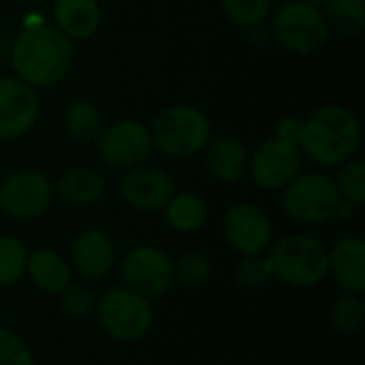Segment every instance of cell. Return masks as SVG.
Instances as JSON below:
<instances>
[{
	"label": "cell",
	"mask_w": 365,
	"mask_h": 365,
	"mask_svg": "<svg viewBox=\"0 0 365 365\" xmlns=\"http://www.w3.org/2000/svg\"><path fill=\"white\" fill-rule=\"evenodd\" d=\"M299 133H302V122H297L295 118H284V120H280V124H278V139H284V141L297 145Z\"/></svg>",
	"instance_id": "obj_32"
},
{
	"label": "cell",
	"mask_w": 365,
	"mask_h": 365,
	"mask_svg": "<svg viewBox=\"0 0 365 365\" xmlns=\"http://www.w3.org/2000/svg\"><path fill=\"white\" fill-rule=\"evenodd\" d=\"M0 365H32V355L24 340L6 329H0Z\"/></svg>",
	"instance_id": "obj_31"
},
{
	"label": "cell",
	"mask_w": 365,
	"mask_h": 365,
	"mask_svg": "<svg viewBox=\"0 0 365 365\" xmlns=\"http://www.w3.org/2000/svg\"><path fill=\"white\" fill-rule=\"evenodd\" d=\"M96 306V295L86 284H68L62 291V308L73 319H86Z\"/></svg>",
	"instance_id": "obj_30"
},
{
	"label": "cell",
	"mask_w": 365,
	"mask_h": 365,
	"mask_svg": "<svg viewBox=\"0 0 365 365\" xmlns=\"http://www.w3.org/2000/svg\"><path fill=\"white\" fill-rule=\"evenodd\" d=\"M71 259L75 272L86 280L105 278L115 263V246L103 229H86L73 242Z\"/></svg>",
	"instance_id": "obj_15"
},
{
	"label": "cell",
	"mask_w": 365,
	"mask_h": 365,
	"mask_svg": "<svg viewBox=\"0 0 365 365\" xmlns=\"http://www.w3.org/2000/svg\"><path fill=\"white\" fill-rule=\"evenodd\" d=\"M38 118V98L19 77H0V139H17Z\"/></svg>",
	"instance_id": "obj_13"
},
{
	"label": "cell",
	"mask_w": 365,
	"mask_h": 365,
	"mask_svg": "<svg viewBox=\"0 0 365 365\" xmlns=\"http://www.w3.org/2000/svg\"><path fill=\"white\" fill-rule=\"evenodd\" d=\"M103 160L122 171H130L143 165L152 154V135L137 120H118L103 128L96 139Z\"/></svg>",
	"instance_id": "obj_8"
},
{
	"label": "cell",
	"mask_w": 365,
	"mask_h": 365,
	"mask_svg": "<svg viewBox=\"0 0 365 365\" xmlns=\"http://www.w3.org/2000/svg\"><path fill=\"white\" fill-rule=\"evenodd\" d=\"M75 60L73 43L56 26H26L11 49V64L21 81L32 88H51L66 77Z\"/></svg>",
	"instance_id": "obj_1"
},
{
	"label": "cell",
	"mask_w": 365,
	"mask_h": 365,
	"mask_svg": "<svg viewBox=\"0 0 365 365\" xmlns=\"http://www.w3.org/2000/svg\"><path fill=\"white\" fill-rule=\"evenodd\" d=\"M103 175L90 167H73L58 180V197L68 205H90L103 197Z\"/></svg>",
	"instance_id": "obj_19"
},
{
	"label": "cell",
	"mask_w": 365,
	"mask_h": 365,
	"mask_svg": "<svg viewBox=\"0 0 365 365\" xmlns=\"http://www.w3.org/2000/svg\"><path fill=\"white\" fill-rule=\"evenodd\" d=\"M248 158L246 145L231 135H218L205 145V165L210 173L227 184L240 182L248 173Z\"/></svg>",
	"instance_id": "obj_16"
},
{
	"label": "cell",
	"mask_w": 365,
	"mask_h": 365,
	"mask_svg": "<svg viewBox=\"0 0 365 365\" xmlns=\"http://www.w3.org/2000/svg\"><path fill=\"white\" fill-rule=\"evenodd\" d=\"M62 122H64L66 135L73 141L83 143V145L94 143L98 135L103 133V115L96 109V105L86 98H77L68 103V107L64 109Z\"/></svg>",
	"instance_id": "obj_21"
},
{
	"label": "cell",
	"mask_w": 365,
	"mask_h": 365,
	"mask_svg": "<svg viewBox=\"0 0 365 365\" xmlns=\"http://www.w3.org/2000/svg\"><path fill=\"white\" fill-rule=\"evenodd\" d=\"M359 141L361 128L355 113L340 105H325L302 122L297 148L312 163L336 167L353 158Z\"/></svg>",
	"instance_id": "obj_2"
},
{
	"label": "cell",
	"mask_w": 365,
	"mask_h": 365,
	"mask_svg": "<svg viewBox=\"0 0 365 365\" xmlns=\"http://www.w3.org/2000/svg\"><path fill=\"white\" fill-rule=\"evenodd\" d=\"M122 276L130 291L141 297H154L165 293L173 282L171 259L154 246H135L122 261Z\"/></svg>",
	"instance_id": "obj_11"
},
{
	"label": "cell",
	"mask_w": 365,
	"mask_h": 365,
	"mask_svg": "<svg viewBox=\"0 0 365 365\" xmlns=\"http://www.w3.org/2000/svg\"><path fill=\"white\" fill-rule=\"evenodd\" d=\"M175 195L173 180L154 167H135L122 180V197L128 205L141 212L163 210Z\"/></svg>",
	"instance_id": "obj_14"
},
{
	"label": "cell",
	"mask_w": 365,
	"mask_h": 365,
	"mask_svg": "<svg viewBox=\"0 0 365 365\" xmlns=\"http://www.w3.org/2000/svg\"><path fill=\"white\" fill-rule=\"evenodd\" d=\"M56 28L71 41L88 38L101 24V9L96 0H56L53 2Z\"/></svg>",
	"instance_id": "obj_18"
},
{
	"label": "cell",
	"mask_w": 365,
	"mask_h": 365,
	"mask_svg": "<svg viewBox=\"0 0 365 365\" xmlns=\"http://www.w3.org/2000/svg\"><path fill=\"white\" fill-rule=\"evenodd\" d=\"M329 267L349 295L365 291V244L359 237H342L329 252Z\"/></svg>",
	"instance_id": "obj_17"
},
{
	"label": "cell",
	"mask_w": 365,
	"mask_h": 365,
	"mask_svg": "<svg viewBox=\"0 0 365 365\" xmlns=\"http://www.w3.org/2000/svg\"><path fill=\"white\" fill-rule=\"evenodd\" d=\"M342 197L336 182L321 173L297 175L284 186V210L302 225H319L336 218Z\"/></svg>",
	"instance_id": "obj_6"
},
{
	"label": "cell",
	"mask_w": 365,
	"mask_h": 365,
	"mask_svg": "<svg viewBox=\"0 0 365 365\" xmlns=\"http://www.w3.org/2000/svg\"><path fill=\"white\" fill-rule=\"evenodd\" d=\"M274 276L291 287H312L329 272L327 246L310 235H291L274 244L265 257Z\"/></svg>",
	"instance_id": "obj_3"
},
{
	"label": "cell",
	"mask_w": 365,
	"mask_h": 365,
	"mask_svg": "<svg viewBox=\"0 0 365 365\" xmlns=\"http://www.w3.org/2000/svg\"><path fill=\"white\" fill-rule=\"evenodd\" d=\"M225 237L244 257L261 255L269 248L274 227L267 214L250 203L233 205L225 216Z\"/></svg>",
	"instance_id": "obj_12"
},
{
	"label": "cell",
	"mask_w": 365,
	"mask_h": 365,
	"mask_svg": "<svg viewBox=\"0 0 365 365\" xmlns=\"http://www.w3.org/2000/svg\"><path fill=\"white\" fill-rule=\"evenodd\" d=\"M302 169V152L284 139L263 141L248 158V173L263 190H280L289 186Z\"/></svg>",
	"instance_id": "obj_10"
},
{
	"label": "cell",
	"mask_w": 365,
	"mask_h": 365,
	"mask_svg": "<svg viewBox=\"0 0 365 365\" xmlns=\"http://www.w3.org/2000/svg\"><path fill=\"white\" fill-rule=\"evenodd\" d=\"M167 207V220L175 231L182 233H190L203 227L205 218H207V207L205 203L190 192H182V195H173L171 201L165 205Z\"/></svg>",
	"instance_id": "obj_23"
},
{
	"label": "cell",
	"mask_w": 365,
	"mask_h": 365,
	"mask_svg": "<svg viewBox=\"0 0 365 365\" xmlns=\"http://www.w3.org/2000/svg\"><path fill=\"white\" fill-rule=\"evenodd\" d=\"M276 41L302 56L321 51L329 41V26L321 9L306 0H289L280 4L272 21Z\"/></svg>",
	"instance_id": "obj_5"
},
{
	"label": "cell",
	"mask_w": 365,
	"mask_h": 365,
	"mask_svg": "<svg viewBox=\"0 0 365 365\" xmlns=\"http://www.w3.org/2000/svg\"><path fill=\"white\" fill-rule=\"evenodd\" d=\"M26 259V250L15 237L0 235V287H9L21 278Z\"/></svg>",
	"instance_id": "obj_26"
},
{
	"label": "cell",
	"mask_w": 365,
	"mask_h": 365,
	"mask_svg": "<svg viewBox=\"0 0 365 365\" xmlns=\"http://www.w3.org/2000/svg\"><path fill=\"white\" fill-rule=\"evenodd\" d=\"M338 173L336 188L342 201L351 205H361L365 201V163L361 158H349Z\"/></svg>",
	"instance_id": "obj_25"
},
{
	"label": "cell",
	"mask_w": 365,
	"mask_h": 365,
	"mask_svg": "<svg viewBox=\"0 0 365 365\" xmlns=\"http://www.w3.org/2000/svg\"><path fill=\"white\" fill-rule=\"evenodd\" d=\"M101 327L115 340L133 342L148 334L152 325L150 304L135 291L113 287L103 293L96 304Z\"/></svg>",
	"instance_id": "obj_7"
},
{
	"label": "cell",
	"mask_w": 365,
	"mask_h": 365,
	"mask_svg": "<svg viewBox=\"0 0 365 365\" xmlns=\"http://www.w3.org/2000/svg\"><path fill=\"white\" fill-rule=\"evenodd\" d=\"M274 276L272 265L267 259H261L259 255L244 257L235 267V282L244 289H261L269 282Z\"/></svg>",
	"instance_id": "obj_28"
},
{
	"label": "cell",
	"mask_w": 365,
	"mask_h": 365,
	"mask_svg": "<svg viewBox=\"0 0 365 365\" xmlns=\"http://www.w3.org/2000/svg\"><path fill=\"white\" fill-rule=\"evenodd\" d=\"M150 135L152 145H156L165 156L188 158L205 150L212 130L203 111L190 105H175L154 120Z\"/></svg>",
	"instance_id": "obj_4"
},
{
	"label": "cell",
	"mask_w": 365,
	"mask_h": 365,
	"mask_svg": "<svg viewBox=\"0 0 365 365\" xmlns=\"http://www.w3.org/2000/svg\"><path fill=\"white\" fill-rule=\"evenodd\" d=\"M364 304L357 295H344L331 308V325L342 336H355L364 325Z\"/></svg>",
	"instance_id": "obj_27"
},
{
	"label": "cell",
	"mask_w": 365,
	"mask_h": 365,
	"mask_svg": "<svg viewBox=\"0 0 365 365\" xmlns=\"http://www.w3.org/2000/svg\"><path fill=\"white\" fill-rule=\"evenodd\" d=\"M51 197V182L34 169L9 173L0 182V210L17 220H30L41 216L49 207Z\"/></svg>",
	"instance_id": "obj_9"
},
{
	"label": "cell",
	"mask_w": 365,
	"mask_h": 365,
	"mask_svg": "<svg viewBox=\"0 0 365 365\" xmlns=\"http://www.w3.org/2000/svg\"><path fill=\"white\" fill-rule=\"evenodd\" d=\"M329 30L344 38H357L365 28L364 0H329L323 6Z\"/></svg>",
	"instance_id": "obj_22"
},
{
	"label": "cell",
	"mask_w": 365,
	"mask_h": 365,
	"mask_svg": "<svg viewBox=\"0 0 365 365\" xmlns=\"http://www.w3.org/2000/svg\"><path fill=\"white\" fill-rule=\"evenodd\" d=\"M26 269L32 282L45 293H62L71 284V267L51 250H34L26 259Z\"/></svg>",
	"instance_id": "obj_20"
},
{
	"label": "cell",
	"mask_w": 365,
	"mask_h": 365,
	"mask_svg": "<svg viewBox=\"0 0 365 365\" xmlns=\"http://www.w3.org/2000/svg\"><path fill=\"white\" fill-rule=\"evenodd\" d=\"M220 4L227 19L242 28L261 26L272 13L269 0H220Z\"/></svg>",
	"instance_id": "obj_24"
},
{
	"label": "cell",
	"mask_w": 365,
	"mask_h": 365,
	"mask_svg": "<svg viewBox=\"0 0 365 365\" xmlns=\"http://www.w3.org/2000/svg\"><path fill=\"white\" fill-rule=\"evenodd\" d=\"M306 2H310V4H314L317 9H323L329 0H306Z\"/></svg>",
	"instance_id": "obj_33"
},
{
	"label": "cell",
	"mask_w": 365,
	"mask_h": 365,
	"mask_svg": "<svg viewBox=\"0 0 365 365\" xmlns=\"http://www.w3.org/2000/svg\"><path fill=\"white\" fill-rule=\"evenodd\" d=\"M212 274V265L203 255L188 252L184 255L178 265H173V276H178V282L184 287H199L203 284Z\"/></svg>",
	"instance_id": "obj_29"
}]
</instances>
